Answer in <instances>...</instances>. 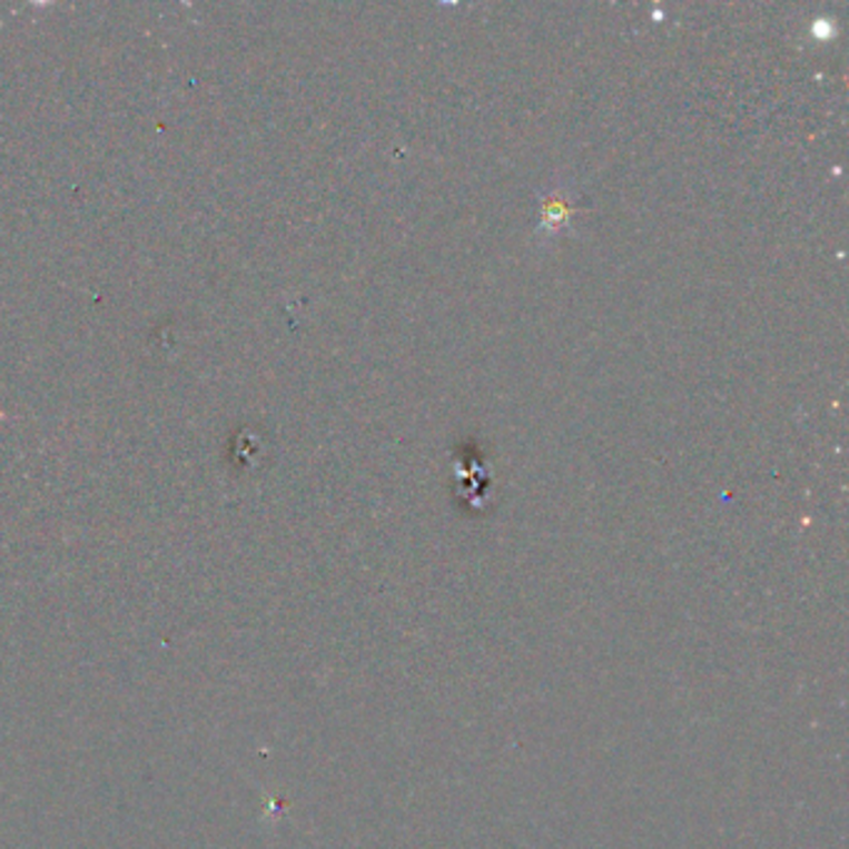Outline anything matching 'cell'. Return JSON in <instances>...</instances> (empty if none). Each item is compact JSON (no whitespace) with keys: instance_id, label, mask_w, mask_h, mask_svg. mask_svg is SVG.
<instances>
[{"instance_id":"1","label":"cell","mask_w":849,"mask_h":849,"mask_svg":"<svg viewBox=\"0 0 849 849\" xmlns=\"http://www.w3.org/2000/svg\"><path fill=\"white\" fill-rule=\"evenodd\" d=\"M575 213V200L569 187H553V190L541 195L539 203V227L536 237H555L563 229L571 227V219Z\"/></svg>"}]
</instances>
